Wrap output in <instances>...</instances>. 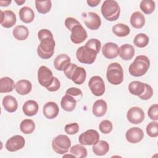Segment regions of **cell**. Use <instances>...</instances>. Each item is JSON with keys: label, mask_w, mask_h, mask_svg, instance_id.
Listing matches in <instances>:
<instances>
[{"label": "cell", "mask_w": 158, "mask_h": 158, "mask_svg": "<svg viewBox=\"0 0 158 158\" xmlns=\"http://www.w3.org/2000/svg\"><path fill=\"white\" fill-rule=\"evenodd\" d=\"M150 67L149 58L144 55L136 57L134 61L130 65L128 71L130 74L133 77H141L146 74Z\"/></svg>", "instance_id": "1"}, {"label": "cell", "mask_w": 158, "mask_h": 158, "mask_svg": "<svg viewBox=\"0 0 158 158\" xmlns=\"http://www.w3.org/2000/svg\"><path fill=\"white\" fill-rule=\"evenodd\" d=\"M101 12L105 19L110 22H113L119 18L120 8L116 1L106 0L101 6Z\"/></svg>", "instance_id": "2"}, {"label": "cell", "mask_w": 158, "mask_h": 158, "mask_svg": "<svg viewBox=\"0 0 158 158\" xmlns=\"http://www.w3.org/2000/svg\"><path fill=\"white\" fill-rule=\"evenodd\" d=\"M63 72L67 78L77 85L83 84L86 80V72L85 69L75 64L70 63Z\"/></svg>", "instance_id": "3"}, {"label": "cell", "mask_w": 158, "mask_h": 158, "mask_svg": "<svg viewBox=\"0 0 158 158\" xmlns=\"http://www.w3.org/2000/svg\"><path fill=\"white\" fill-rule=\"evenodd\" d=\"M107 81L112 85H118L123 81V70L121 65L113 62L109 65L106 72Z\"/></svg>", "instance_id": "4"}, {"label": "cell", "mask_w": 158, "mask_h": 158, "mask_svg": "<svg viewBox=\"0 0 158 158\" xmlns=\"http://www.w3.org/2000/svg\"><path fill=\"white\" fill-rule=\"evenodd\" d=\"M55 41L54 38H46L40 41L37 48L38 56L43 59L51 58L54 52Z\"/></svg>", "instance_id": "5"}, {"label": "cell", "mask_w": 158, "mask_h": 158, "mask_svg": "<svg viewBox=\"0 0 158 158\" xmlns=\"http://www.w3.org/2000/svg\"><path fill=\"white\" fill-rule=\"evenodd\" d=\"M98 54L96 51L85 44L78 48L76 51V57L82 64H91L95 61Z\"/></svg>", "instance_id": "6"}, {"label": "cell", "mask_w": 158, "mask_h": 158, "mask_svg": "<svg viewBox=\"0 0 158 158\" xmlns=\"http://www.w3.org/2000/svg\"><path fill=\"white\" fill-rule=\"evenodd\" d=\"M71 146L70 138L65 135H59L52 141V149L58 154H65Z\"/></svg>", "instance_id": "7"}, {"label": "cell", "mask_w": 158, "mask_h": 158, "mask_svg": "<svg viewBox=\"0 0 158 158\" xmlns=\"http://www.w3.org/2000/svg\"><path fill=\"white\" fill-rule=\"evenodd\" d=\"M54 77L52 71L46 66H41L38 70V80L39 83L48 88L53 83Z\"/></svg>", "instance_id": "8"}, {"label": "cell", "mask_w": 158, "mask_h": 158, "mask_svg": "<svg viewBox=\"0 0 158 158\" xmlns=\"http://www.w3.org/2000/svg\"><path fill=\"white\" fill-rule=\"evenodd\" d=\"M69 30L71 31L70 40L75 44L83 43L88 37L86 31L80 22L74 25Z\"/></svg>", "instance_id": "9"}, {"label": "cell", "mask_w": 158, "mask_h": 158, "mask_svg": "<svg viewBox=\"0 0 158 158\" xmlns=\"http://www.w3.org/2000/svg\"><path fill=\"white\" fill-rule=\"evenodd\" d=\"M88 86L92 93L96 96H101L105 92L104 81L99 76L92 77L89 80Z\"/></svg>", "instance_id": "10"}, {"label": "cell", "mask_w": 158, "mask_h": 158, "mask_svg": "<svg viewBox=\"0 0 158 158\" xmlns=\"http://www.w3.org/2000/svg\"><path fill=\"white\" fill-rule=\"evenodd\" d=\"M85 24L91 30H96L99 29L101 25V20L100 17L94 12H88L82 14Z\"/></svg>", "instance_id": "11"}, {"label": "cell", "mask_w": 158, "mask_h": 158, "mask_svg": "<svg viewBox=\"0 0 158 158\" xmlns=\"http://www.w3.org/2000/svg\"><path fill=\"white\" fill-rule=\"evenodd\" d=\"M99 140L98 132L93 129L88 130L82 133L78 137V141L82 145H93Z\"/></svg>", "instance_id": "12"}, {"label": "cell", "mask_w": 158, "mask_h": 158, "mask_svg": "<svg viewBox=\"0 0 158 158\" xmlns=\"http://www.w3.org/2000/svg\"><path fill=\"white\" fill-rule=\"evenodd\" d=\"M25 144V138L21 135H15L8 139L6 143L5 148L10 152H15L22 149Z\"/></svg>", "instance_id": "13"}, {"label": "cell", "mask_w": 158, "mask_h": 158, "mask_svg": "<svg viewBox=\"0 0 158 158\" xmlns=\"http://www.w3.org/2000/svg\"><path fill=\"white\" fill-rule=\"evenodd\" d=\"M144 112L143 109L138 107H132L127 112V118L133 124L141 123L144 119Z\"/></svg>", "instance_id": "14"}, {"label": "cell", "mask_w": 158, "mask_h": 158, "mask_svg": "<svg viewBox=\"0 0 158 158\" xmlns=\"http://www.w3.org/2000/svg\"><path fill=\"white\" fill-rule=\"evenodd\" d=\"M17 22L15 13L10 10H1V25L5 28L12 27Z\"/></svg>", "instance_id": "15"}, {"label": "cell", "mask_w": 158, "mask_h": 158, "mask_svg": "<svg viewBox=\"0 0 158 158\" xmlns=\"http://www.w3.org/2000/svg\"><path fill=\"white\" fill-rule=\"evenodd\" d=\"M144 137L143 130L138 127H132L129 128L126 133L125 138L127 141L130 143L135 144L140 142Z\"/></svg>", "instance_id": "16"}, {"label": "cell", "mask_w": 158, "mask_h": 158, "mask_svg": "<svg viewBox=\"0 0 158 158\" xmlns=\"http://www.w3.org/2000/svg\"><path fill=\"white\" fill-rule=\"evenodd\" d=\"M103 56L109 59H112L117 57L119 53V48L117 44L112 42H108L104 44L102 48Z\"/></svg>", "instance_id": "17"}, {"label": "cell", "mask_w": 158, "mask_h": 158, "mask_svg": "<svg viewBox=\"0 0 158 158\" xmlns=\"http://www.w3.org/2000/svg\"><path fill=\"white\" fill-rule=\"evenodd\" d=\"M59 112V107L54 102H48L43 106V114L48 119H53L56 118L58 115Z\"/></svg>", "instance_id": "18"}, {"label": "cell", "mask_w": 158, "mask_h": 158, "mask_svg": "<svg viewBox=\"0 0 158 158\" xmlns=\"http://www.w3.org/2000/svg\"><path fill=\"white\" fill-rule=\"evenodd\" d=\"M70 64V58L66 54L58 55L54 60V66L57 70L64 71Z\"/></svg>", "instance_id": "19"}, {"label": "cell", "mask_w": 158, "mask_h": 158, "mask_svg": "<svg viewBox=\"0 0 158 158\" xmlns=\"http://www.w3.org/2000/svg\"><path fill=\"white\" fill-rule=\"evenodd\" d=\"M107 110V102L103 99H98L94 102L92 107L93 115L98 117L104 115Z\"/></svg>", "instance_id": "20"}, {"label": "cell", "mask_w": 158, "mask_h": 158, "mask_svg": "<svg viewBox=\"0 0 158 158\" xmlns=\"http://www.w3.org/2000/svg\"><path fill=\"white\" fill-rule=\"evenodd\" d=\"M15 91L20 95H26L30 93L32 89V84L28 80H20L15 83Z\"/></svg>", "instance_id": "21"}, {"label": "cell", "mask_w": 158, "mask_h": 158, "mask_svg": "<svg viewBox=\"0 0 158 158\" xmlns=\"http://www.w3.org/2000/svg\"><path fill=\"white\" fill-rule=\"evenodd\" d=\"M135 48L129 44H124L119 48V56L124 60H130L135 56Z\"/></svg>", "instance_id": "22"}, {"label": "cell", "mask_w": 158, "mask_h": 158, "mask_svg": "<svg viewBox=\"0 0 158 158\" xmlns=\"http://www.w3.org/2000/svg\"><path fill=\"white\" fill-rule=\"evenodd\" d=\"M20 19L25 23L32 22L35 19V13L31 8L25 6L22 7L19 12Z\"/></svg>", "instance_id": "23"}, {"label": "cell", "mask_w": 158, "mask_h": 158, "mask_svg": "<svg viewBox=\"0 0 158 158\" xmlns=\"http://www.w3.org/2000/svg\"><path fill=\"white\" fill-rule=\"evenodd\" d=\"M77 101L75 99L69 94L64 95L60 101L61 107L65 111L72 112L73 111L76 107Z\"/></svg>", "instance_id": "24"}, {"label": "cell", "mask_w": 158, "mask_h": 158, "mask_svg": "<svg viewBox=\"0 0 158 158\" xmlns=\"http://www.w3.org/2000/svg\"><path fill=\"white\" fill-rule=\"evenodd\" d=\"M38 104L34 100L27 101L23 105V112L27 116L31 117L36 115L38 111Z\"/></svg>", "instance_id": "25"}, {"label": "cell", "mask_w": 158, "mask_h": 158, "mask_svg": "<svg viewBox=\"0 0 158 158\" xmlns=\"http://www.w3.org/2000/svg\"><path fill=\"white\" fill-rule=\"evenodd\" d=\"M2 106L6 111L12 113L17 109L18 102L14 96L7 95L4 97L2 99Z\"/></svg>", "instance_id": "26"}, {"label": "cell", "mask_w": 158, "mask_h": 158, "mask_svg": "<svg viewBox=\"0 0 158 158\" xmlns=\"http://www.w3.org/2000/svg\"><path fill=\"white\" fill-rule=\"evenodd\" d=\"M93 152L96 156H102L106 155L109 150V143L104 140H99L93 145Z\"/></svg>", "instance_id": "27"}, {"label": "cell", "mask_w": 158, "mask_h": 158, "mask_svg": "<svg viewBox=\"0 0 158 158\" xmlns=\"http://www.w3.org/2000/svg\"><path fill=\"white\" fill-rule=\"evenodd\" d=\"M130 23L135 28H141L145 24V17L139 11L133 12L130 17Z\"/></svg>", "instance_id": "28"}, {"label": "cell", "mask_w": 158, "mask_h": 158, "mask_svg": "<svg viewBox=\"0 0 158 158\" xmlns=\"http://www.w3.org/2000/svg\"><path fill=\"white\" fill-rule=\"evenodd\" d=\"M15 87L14 80L8 77H4L0 80V93H10Z\"/></svg>", "instance_id": "29"}, {"label": "cell", "mask_w": 158, "mask_h": 158, "mask_svg": "<svg viewBox=\"0 0 158 158\" xmlns=\"http://www.w3.org/2000/svg\"><path fill=\"white\" fill-rule=\"evenodd\" d=\"M14 37L19 41L26 40L29 35V31L27 27L23 25L16 26L12 31Z\"/></svg>", "instance_id": "30"}, {"label": "cell", "mask_w": 158, "mask_h": 158, "mask_svg": "<svg viewBox=\"0 0 158 158\" xmlns=\"http://www.w3.org/2000/svg\"><path fill=\"white\" fill-rule=\"evenodd\" d=\"M145 89V83L139 81H133L128 85L130 93L135 96H140L143 93Z\"/></svg>", "instance_id": "31"}, {"label": "cell", "mask_w": 158, "mask_h": 158, "mask_svg": "<svg viewBox=\"0 0 158 158\" xmlns=\"http://www.w3.org/2000/svg\"><path fill=\"white\" fill-rule=\"evenodd\" d=\"M112 31L113 33L118 37H124L128 36L130 33L129 27L123 23H117L112 27Z\"/></svg>", "instance_id": "32"}, {"label": "cell", "mask_w": 158, "mask_h": 158, "mask_svg": "<svg viewBox=\"0 0 158 158\" xmlns=\"http://www.w3.org/2000/svg\"><path fill=\"white\" fill-rule=\"evenodd\" d=\"M20 129L24 134H31L35 129V122L31 119H25L21 122Z\"/></svg>", "instance_id": "33"}, {"label": "cell", "mask_w": 158, "mask_h": 158, "mask_svg": "<svg viewBox=\"0 0 158 158\" xmlns=\"http://www.w3.org/2000/svg\"><path fill=\"white\" fill-rule=\"evenodd\" d=\"M70 152L74 157L77 158H85L87 156V150L82 144H75L71 147Z\"/></svg>", "instance_id": "34"}, {"label": "cell", "mask_w": 158, "mask_h": 158, "mask_svg": "<svg viewBox=\"0 0 158 158\" xmlns=\"http://www.w3.org/2000/svg\"><path fill=\"white\" fill-rule=\"evenodd\" d=\"M35 6L39 13L45 14L50 11L52 7V2L50 0L45 1H35Z\"/></svg>", "instance_id": "35"}, {"label": "cell", "mask_w": 158, "mask_h": 158, "mask_svg": "<svg viewBox=\"0 0 158 158\" xmlns=\"http://www.w3.org/2000/svg\"><path fill=\"white\" fill-rule=\"evenodd\" d=\"M149 41V38L148 35H146L144 33H138L136 35L133 40V43L134 44L140 48H143L146 47Z\"/></svg>", "instance_id": "36"}, {"label": "cell", "mask_w": 158, "mask_h": 158, "mask_svg": "<svg viewBox=\"0 0 158 158\" xmlns=\"http://www.w3.org/2000/svg\"><path fill=\"white\" fill-rule=\"evenodd\" d=\"M139 7L144 14L149 15L154 12L156 7V4L154 1L143 0L140 2Z\"/></svg>", "instance_id": "37"}, {"label": "cell", "mask_w": 158, "mask_h": 158, "mask_svg": "<svg viewBox=\"0 0 158 158\" xmlns=\"http://www.w3.org/2000/svg\"><path fill=\"white\" fill-rule=\"evenodd\" d=\"M146 132L148 136L156 138L158 136V123L156 121L151 122L146 127Z\"/></svg>", "instance_id": "38"}, {"label": "cell", "mask_w": 158, "mask_h": 158, "mask_svg": "<svg viewBox=\"0 0 158 158\" xmlns=\"http://www.w3.org/2000/svg\"><path fill=\"white\" fill-rule=\"evenodd\" d=\"M113 125L112 122L109 120H104L99 123V130L104 134H109L112 130Z\"/></svg>", "instance_id": "39"}, {"label": "cell", "mask_w": 158, "mask_h": 158, "mask_svg": "<svg viewBox=\"0 0 158 158\" xmlns=\"http://www.w3.org/2000/svg\"><path fill=\"white\" fill-rule=\"evenodd\" d=\"M148 115L150 119L157 121L158 120V105L154 104L151 105L148 110Z\"/></svg>", "instance_id": "40"}, {"label": "cell", "mask_w": 158, "mask_h": 158, "mask_svg": "<svg viewBox=\"0 0 158 158\" xmlns=\"http://www.w3.org/2000/svg\"><path fill=\"white\" fill-rule=\"evenodd\" d=\"M65 131L68 135H75L79 131V125L77 123H72L65 126Z\"/></svg>", "instance_id": "41"}, {"label": "cell", "mask_w": 158, "mask_h": 158, "mask_svg": "<svg viewBox=\"0 0 158 158\" xmlns=\"http://www.w3.org/2000/svg\"><path fill=\"white\" fill-rule=\"evenodd\" d=\"M153 95V89L152 87L148 85L145 83V89L142 94L139 96L138 97L142 100H148Z\"/></svg>", "instance_id": "42"}, {"label": "cell", "mask_w": 158, "mask_h": 158, "mask_svg": "<svg viewBox=\"0 0 158 158\" xmlns=\"http://www.w3.org/2000/svg\"><path fill=\"white\" fill-rule=\"evenodd\" d=\"M86 45L88 46L89 47L93 48L95 51H96L98 53L100 51L101 48V41L96 38H92L88 40L86 43L85 44Z\"/></svg>", "instance_id": "43"}, {"label": "cell", "mask_w": 158, "mask_h": 158, "mask_svg": "<svg viewBox=\"0 0 158 158\" xmlns=\"http://www.w3.org/2000/svg\"><path fill=\"white\" fill-rule=\"evenodd\" d=\"M48 37L53 38V35L52 32L48 29H41L38 32V38L40 41Z\"/></svg>", "instance_id": "44"}, {"label": "cell", "mask_w": 158, "mask_h": 158, "mask_svg": "<svg viewBox=\"0 0 158 158\" xmlns=\"http://www.w3.org/2000/svg\"><path fill=\"white\" fill-rule=\"evenodd\" d=\"M65 94H69L72 96H80L81 98L83 96L82 91L81 89L75 87H71L69 88L66 91Z\"/></svg>", "instance_id": "45"}, {"label": "cell", "mask_w": 158, "mask_h": 158, "mask_svg": "<svg viewBox=\"0 0 158 158\" xmlns=\"http://www.w3.org/2000/svg\"><path fill=\"white\" fill-rule=\"evenodd\" d=\"M60 81L58 80L57 78L54 77V81H53L52 84L46 89L49 91L54 92V91H57L60 88Z\"/></svg>", "instance_id": "46"}, {"label": "cell", "mask_w": 158, "mask_h": 158, "mask_svg": "<svg viewBox=\"0 0 158 158\" xmlns=\"http://www.w3.org/2000/svg\"><path fill=\"white\" fill-rule=\"evenodd\" d=\"M86 2L90 7H96L101 2V0H88Z\"/></svg>", "instance_id": "47"}, {"label": "cell", "mask_w": 158, "mask_h": 158, "mask_svg": "<svg viewBox=\"0 0 158 158\" xmlns=\"http://www.w3.org/2000/svg\"><path fill=\"white\" fill-rule=\"evenodd\" d=\"M11 1H0V6L2 7H4V6H8L10 3H11Z\"/></svg>", "instance_id": "48"}, {"label": "cell", "mask_w": 158, "mask_h": 158, "mask_svg": "<svg viewBox=\"0 0 158 158\" xmlns=\"http://www.w3.org/2000/svg\"><path fill=\"white\" fill-rule=\"evenodd\" d=\"M15 2L17 4V5L20 6L22 4H23V3L25 2V1H15Z\"/></svg>", "instance_id": "49"}]
</instances>
